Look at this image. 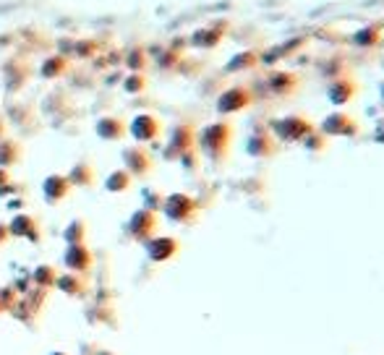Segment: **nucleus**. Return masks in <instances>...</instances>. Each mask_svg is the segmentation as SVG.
Wrapping results in <instances>:
<instances>
[{
	"instance_id": "obj_1",
	"label": "nucleus",
	"mask_w": 384,
	"mask_h": 355,
	"mask_svg": "<svg viewBox=\"0 0 384 355\" xmlns=\"http://www.w3.org/2000/svg\"><path fill=\"white\" fill-rule=\"evenodd\" d=\"M230 144H233V125L227 120H218V123L204 125L199 133H196V147L209 162H225L227 152H230Z\"/></svg>"
},
{
	"instance_id": "obj_2",
	"label": "nucleus",
	"mask_w": 384,
	"mask_h": 355,
	"mask_svg": "<svg viewBox=\"0 0 384 355\" xmlns=\"http://www.w3.org/2000/svg\"><path fill=\"white\" fill-rule=\"evenodd\" d=\"M314 128H317V125L311 123L306 115L293 113V115H283V118H277V120H272L269 133H272L277 141H283V144H301Z\"/></svg>"
},
{
	"instance_id": "obj_3",
	"label": "nucleus",
	"mask_w": 384,
	"mask_h": 355,
	"mask_svg": "<svg viewBox=\"0 0 384 355\" xmlns=\"http://www.w3.org/2000/svg\"><path fill=\"white\" fill-rule=\"evenodd\" d=\"M162 215L176 225L193 222L196 215H199V201L188 196V193H183V191H176V193L162 198Z\"/></svg>"
},
{
	"instance_id": "obj_4",
	"label": "nucleus",
	"mask_w": 384,
	"mask_h": 355,
	"mask_svg": "<svg viewBox=\"0 0 384 355\" xmlns=\"http://www.w3.org/2000/svg\"><path fill=\"white\" fill-rule=\"evenodd\" d=\"M317 131L324 133L327 139H356V136L361 133V125L351 113H345V110H334V113H329V115L322 118V123H319Z\"/></svg>"
},
{
	"instance_id": "obj_5",
	"label": "nucleus",
	"mask_w": 384,
	"mask_h": 355,
	"mask_svg": "<svg viewBox=\"0 0 384 355\" xmlns=\"http://www.w3.org/2000/svg\"><path fill=\"white\" fill-rule=\"evenodd\" d=\"M157 227H159L157 212H152V209L147 207L136 209L134 215L128 217V222H125L128 238L136 240V243H147L149 238H154V235H157Z\"/></svg>"
},
{
	"instance_id": "obj_6",
	"label": "nucleus",
	"mask_w": 384,
	"mask_h": 355,
	"mask_svg": "<svg viewBox=\"0 0 384 355\" xmlns=\"http://www.w3.org/2000/svg\"><path fill=\"white\" fill-rule=\"evenodd\" d=\"M251 102H254V91L249 86L238 84V86H230V89H225L220 94L215 108H218L220 115H233V113H241V110L251 108Z\"/></svg>"
},
{
	"instance_id": "obj_7",
	"label": "nucleus",
	"mask_w": 384,
	"mask_h": 355,
	"mask_svg": "<svg viewBox=\"0 0 384 355\" xmlns=\"http://www.w3.org/2000/svg\"><path fill=\"white\" fill-rule=\"evenodd\" d=\"M196 149V128L191 123H178L170 131V144L165 149V159H181V154Z\"/></svg>"
},
{
	"instance_id": "obj_8",
	"label": "nucleus",
	"mask_w": 384,
	"mask_h": 355,
	"mask_svg": "<svg viewBox=\"0 0 384 355\" xmlns=\"http://www.w3.org/2000/svg\"><path fill=\"white\" fill-rule=\"evenodd\" d=\"M144 248H147L149 261H154V264H165V261H170V259L178 257V251H181V240L173 238V235H154V238H149L147 243H144Z\"/></svg>"
},
{
	"instance_id": "obj_9",
	"label": "nucleus",
	"mask_w": 384,
	"mask_h": 355,
	"mask_svg": "<svg viewBox=\"0 0 384 355\" xmlns=\"http://www.w3.org/2000/svg\"><path fill=\"white\" fill-rule=\"evenodd\" d=\"M63 264H66L68 272H76L86 277L94 266L92 248L86 246V243H71V246L66 248V254H63Z\"/></svg>"
},
{
	"instance_id": "obj_10",
	"label": "nucleus",
	"mask_w": 384,
	"mask_h": 355,
	"mask_svg": "<svg viewBox=\"0 0 384 355\" xmlns=\"http://www.w3.org/2000/svg\"><path fill=\"white\" fill-rule=\"evenodd\" d=\"M128 133H131L136 141H142V144L157 141L159 136H162V120H159L157 115H152V113H139V115L131 120V125H128Z\"/></svg>"
},
{
	"instance_id": "obj_11",
	"label": "nucleus",
	"mask_w": 384,
	"mask_h": 355,
	"mask_svg": "<svg viewBox=\"0 0 384 355\" xmlns=\"http://www.w3.org/2000/svg\"><path fill=\"white\" fill-rule=\"evenodd\" d=\"M123 165L134 178H147L154 170V159H152L149 149H144L142 144L123 149Z\"/></svg>"
},
{
	"instance_id": "obj_12",
	"label": "nucleus",
	"mask_w": 384,
	"mask_h": 355,
	"mask_svg": "<svg viewBox=\"0 0 384 355\" xmlns=\"http://www.w3.org/2000/svg\"><path fill=\"white\" fill-rule=\"evenodd\" d=\"M358 94V81L351 79V76H337L329 86H327V102L332 105V108H345V105H351L353 99Z\"/></svg>"
},
{
	"instance_id": "obj_13",
	"label": "nucleus",
	"mask_w": 384,
	"mask_h": 355,
	"mask_svg": "<svg viewBox=\"0 0 384 355\" xmlns=\"http://www.w3.org/2000/svg\"><path fill=\"white\" fill-rule=\"evenodd\" d=\"M11 238H24L29 243H40L42 230H40V220L34 215H26V212H18L13 220L9 222Z\"/></svg>"
},
{
	"instance_id": "obj_14",
	"label": "nucleus",
	"mask_w": 384,
	"mask_h": 355,
	"mask_svg": "<svg viewBox=\"0 0 384 355\" xmlns=\"http://www.w3.org/2000/svg\"><path fill=\"white\" fill-rule=\"evenodd\" d=\"M277 144L280 141L269 131H254L246 141V154L254 159H269L277 154Z\"/></svg>"
},
{
	"instance_id": "obj_15",
	"label": "nucleus",
	"mask_w": 384,
	"mask_h": 355,
	"mask_svg": "<svg viewBox=\"0 0 384 355\" xmlns=\"http://www.w3.org/2000/svg\"><path fill=\"white\" fill-rule=\"evenodd\" d=\"M71 188H74V186L68 181V175H60V173H52L42 181V196H45V201H47L50 207H55L63 198H68Z\"/></svg>"
},
{
	"instance_id": "obj_16",
	"label": "nucleus",
	"mask_w": 384,
	"mask_h": 355,
	"mask_svg": "<svg viewBox=\"0 0 384 355\" xmlns=\"http://www.w3.org/2000/svg\"><path fill=\"white\" fill-rule=\"evenodd\" d=\"M94 131H97V136L102 141H123L128 136V123L118 115H105L97 120Z\"/></svg>"
},
{
	"instance_id": "obj_17",
	"label": "nucleus",
	"mask_w": 384,
	"mask_h": 355,
	"mask_svg": "<svg viewBox=\"0 0 384 355\" xmlns=\"http://www.w3.org/2000/svg\"><path fill=\"white\" fill-rule=\"evenodd\" d=\"M267 84L277 97H290L293 91L298 89V76L293 74V71H275L267 79Z\"/></svg>"
},
{
	"instance_id": "obj_18",
	"label": "nucleus",
	"mask_w": 384,
	"mask_h": 355,
	"mask_svg": "<svg viewBox=\"0 0 384 355\" xmlns=\"http://www.w3.org/2000/svg\"><path fill=\"white\" fill-rule=\"evenodd\" d=\"M55 290H60V293H66V295H71V298H79L89 290V285H86V280H84V274L66 272V274H58Z\"/></svg>"
},
{
	"instance_id": "obj_19",
	"label": "nucleus",
	"mask_w": 384,
	"mask_h": 355,
	"mask_svg": "<svg viewBox=\"0 0 384 355\" xmlns=\"http://www.w3.org/2000/svg\"><path fill=\"white\" fill-rule=\"evenodd\" d=\"M68 181H71L74 188H92L97 183V173H94L92 162H76L71 167V173H68Z\"/></svg>"
},
{
	"instance_id": "obj_20",
	"label": "nucleus",
	"mask_w": 384,
	"mask_h": 355,
	"mask_svg": "<svg viewBox=\"0 0 384 355\" xmlns=\"http://www.w3.org/2000/svg\"><path fill=\"white\" fill-rule=\"evenodd\" d=\"M24 157V147L16 139H0V167H13Z\"/></svg>"
},
{
	"instance_id": "obj_21",
	"label": "nucleus",
	"mask_w": 384,
	"mask_h": 355,
	"mask_svg": "<svg viewBox=\"0 0 384 355\" xmlns=\"http://www.w3.org/2000/svg\"><path fill=\"white\" fill-rule=\"evenodd\" d=\"M131 186H134V175L128 173L125 167L113 170V173L108 175V181H105V191H110V193H125Z\"/></svg>"
},
{
	"instance_id": "obj_22",
	"label": "nucleus",
	"mask_w": 384,
	"mask_h": 355,
	"mask_svg": "<svg viewBox=\"0 0 384 355\" xmlns=\"http://www.w3.org/2000/svg\"><path fill=\"white\" fill-rule=\"evenodd\" d=\"M259 63V55L254 52V50H246V52H238L235 58L227 60L225 71L227 74H238V71H246V68H254Z\"/></svg>"
},
{
	"instance_id": "obj_23",
	"label": "nucleus",
	"mask_w": 384,
	"mask_h": 355,
	"mask_svg": "<svg viewBox=\"0 0 384 355\" xmlns=\"http://www.w3.org/2000/svg\"><path fill=\"white\" fill-rule=\"evenodd\" d=\"M32 280L40 290H52L55 288V280H58V272H55V266L50 264H40L32 272Z\"/></svg>"
},
{
	"instance_id": "obj_24",
	"label": "nucleus",
	"mask_w": 384,
	"mask_h": 355,
	"mask_svg": "<svg viewBox=\"0 0 384 355\" xmlns=\"http://www.w3.org/2000/svg\"><path fill=\"white\" fill-rule=\"evenodd\" d=\"M353 42H356L358 47H376V45L382 42V29L376 24L363 26V29H358V32L353 34Z\"/></svg>"
},
{
	"instance_id": "obj_25",
	"label": "nucleus",
	"mask_w": 384,
	"mask_h": 355,
	"mask_svg": "<svg viewBox=\"0 0 384 355\" xmlns=\"http://www.w3.org/2000/svg\"><path fill=\"white\" fill-rule=\"evenodd\" d=\"M66 71H68V60L63 58V55H52V58H47L42 63V76H45V79H58V76H63Z\"/></svg>"
},
{
	"instance_id": "obj_26",
	"label": "nucleus",
	"mask_w": 384,
	"mask_h": 355,
	"mask_svg": "<svg viewBox=\"0 0 384 355\" xmlns=\"http://www.w3.org/2000/svg\"><path fill=\"white\" fill-rule=\"evenodd\" d=\"M220 40H222V29H199L191 37V42L196 47H218Z\"/></svg>"
},
{
	"instance_id": "obj_27",
	"label": "nucleus",
	"mask_w": 384,
	"mask_h": 355,
	"mask_svg": "<svg viewBox=\"0 0 384 355\" xmlns=\"http://www.w3.org/2000/svg\"><path fill=\"white\" fill-rule=\"evenodd\" d=\"M63 240H66L68 246H71V243H86V222H84V220H74L71 225H66Z\"/></svg>"
},
{
	"instance_id": "obj_28",
	"label": "nucleus",
	"mask_w": 384,
	"mask_h": 355,
	"mask_svg": "<svg viewBox=\"0 0 384 355\" xmlns=\"http://www.w3.org/2000/svg\"><path fill=\"white\" fill-rule=\"evenodd\" d=\"M301 144H303V149H306V152H327V149H329V141H327V136L322 131H317V128H314V131H311L309 136L301 141Z\"/></svg>"
},
{
	"instance_id": "obj_29",
	"label": "nucleus",
	"mask_w": 384,
	"mask_h": 355,
	"mask_svg": "<svg viewBox=\"0 0 384 355\" xmlns=\"http://www.w3.org/2000/svg\"><path fill=\"white\" fill-rule=\"evenodd\" d=\"M147 84H149V81H147V76H144V74H131L123 81V89L128 91V94H139V91L147 89Z\"/></svg>"
},
{
	"instance_id": "obj_30",
	"label": "nucleus",
	"mask_w": 384,
	"mask_h": 355,
	"mask_svg": "<svg viewBox=\"0 0 384 355\" xmlns=\"http://www.w3.org/2000/svg\"><path fill=\"white\" fill-rule=\"evenodd\" d=\"M178 162H181L186 170H196V167H199V149H191V152L181 154V159H178Z\"/></svg>"
},
{
	"instance_id": "obj_31",
	"label": "nucleus",
	"mask_w": 384,
	"mask_h": 355,
	"mask_svg": "<svg viewBox=\"0 0 384 355\" xmlns=\"http://www.w3.org/2000/svg\"><path fill=\"white\" fill-rule=\"evenodd\" d=\"M128 68H131L134 74H139V68H144V52L142 50H134V52L128 55Z\"/></svg>"
},
{
	"instance_id": "obj_32",
	"label": "nucleus",
	"mask_w": 384,
	"mask_h": 355,
	"mask_svg": "<svg viewBox=\"0 0 384 355\" xmlns=\"http://www.w3.org/2000/svg\"><path fill=\"white\" fill-rule=\"evenodd\" d=\"M16 306V298L11 290H0V311H9V308Z\"/></svg>"
},
{
	"instance_id": "obj_33",
	"label": "nucleus",
	"mask_w": 384,
	"mask_h": 355,
	"mask_svg": "<svg viewBox=\"0 0 384 355\" xmlns=\"http://www.w3.org/2000/svg\"><path fill=\"white\" fill-rule=\"evenodd\" d=\"M11 240V232H9V222H0V248L6 246Z\"/></svg>"
},
{
	"instance_id": "obj_34",
	"label": "nucleus",
	"mask_w": 384,
	"mask_h": 355,
	"mask_svg": "<svg viewBox=\"0 0 384 355\" xmlns=\"http://www.w3.org/2000/svg\"><path fill=\"white\" fill-rule=\"evenodd\" d=\"M79 55H92L94 52V47H92V42H79Z\"/></svg>"
},
{
	"instance_id": "obj_35",
	"label": "nucleus",
	"mask_w": 384,
	"mask_h": 355,
	"mask_svg": "<svg viewBox=\"0 0 384 355\" xmlns=\"http://www.w3.org/2000/svg\"><path fill=\"white\" fill-rule=\"evenodd\" d=\"M9 183H11V173L6 170V167H0V188H3V186H9Z\"/></svg>"
},
{
	"instance_id": "obj_36",
	"label": "nucleus",
	"mask_w": 384,
	"mask_h": 355,
	"mask_svg": "<svg viewBox=\"0 0 384 355\" xmlns=\"http://www.w3.org/2000/svg\"><path fill=\"white\" fill-rule=\"evenodd\" d=\"M374 141L376 144H384V123L376 128V133H374Z\"/></svg>"
},
{
	"instance_id": "obj_37",
	"label": "nucleus",
	"mask_w": 384,
	"mask_h": 355,
	"mask_svg": "<svg viewBox=\"0 0 384 355\" xmlns=\"http://www.w3.org/2000/svg\"><path fill=\"white\" fill-rule=\"evenodd\" d=\"M0 139H6V123H3V118H0Z\"/></svg>"
},
{
	"instance_id": "obj_38",
	"label": "nucleus",
	"mask_w": 384,
	"mask_h": 355,
	"mask_svg": "<svg viewBox=\"0 0 384 355\" xmlns=\"http://www.w3.org/2000/svg\"><path fill=\"white\" fill-rule=\"evenodd\" d=\"M97 355H115L113 350H97Z\"/></svg>"
},
{
	"instance_id": "obj_39",
	"label": "nucleus",
	"mask_w": 384,
	"mask_h": 355,
	"mask_svg": "<svg viewBox=\"0 0 384 355\" xmlns=\"http://www.w3.org/2000/svg\"><path fill=\"white\" fill-rule=\"evenodd\" d=\"M379 94H382V102H384V84H382V89H379Z\"/></svg>"
},
{
	"instance_id": "obj_40",
	"label": "nucleus",
	"mask_w": 384,
	"mask_h": 355,
	"mask_svg": "<svg viewBox=\"0 0 384 355\" xmlns=\"http://www.w3.org/2000/svg\"><path fill=\"white\" fill-rule=\"evenodd\" d=\"M50 355H66V353H60V350H55V353H50Z\"/></svg>"
}]
</instances>
